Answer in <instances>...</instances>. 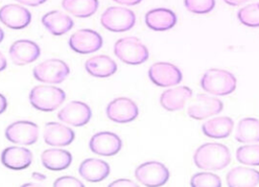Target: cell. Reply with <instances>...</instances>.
Returning a JSON list of instances; mask_svg holds the SVG:
<instances>
[{
  "mask_svg": "<svg viewBox=\"0 0 259 187\" xmlns=\"http://www.w3.org/2000/svg\"><path fill=\"white\" fill-rule=\"evenodd\" d=\"M194 164L203 170H221L231 162V154L223 144L207 143L200 146L193 156Z\"/></svg>",
  "mask_w": 259,
  "mask_h": 187,
  "instance_id": "1",
  "label": "cell"
},
{
  "mask_svg": "<svg viewBox=\"0 0 259 187\" xmlns=\"http://www.w3.org/2000/svg\"><path fill=\"white\" fill-rule=\"evenodd\" d=\"M201 88L210 94L225 96L235 91L237 80L235 76L222 69L207 70L200 80Z\"/></svg>",
  "mask_w": 259,
  "mask_h": 187,
  "instance_id": "2",
  "label": "cell"
},
{
  "mask_svg": "<svg viewBox=\"0 0 259 187\" xmlns=\"http://www.w3.org/2000/svg\"><path fill=\"white\" fill-rule=\"evenodd\" d=\"M66 98L64 90L51 85H37L29 93V102L31 106L39 111L56 110Z\"/></svg>",
  "mask_w": 259,
  "mask_h": 187,
  "instance_id": "3",
  "label": "cell"
},
{
  "mask_svg": "<svg viewBox=\"0 0 259 187\" xmlns=\"http://www.w3.org/2000/svg\"><path fill=\"white\" fill-rule=\"evenodd\" d=\"M114 55L128 65H140L149 59L147 46L137 37L126 36L114 43Z\"/></svg>",
  "mask_w": 259,
  "mask_h": 187,
  "instance_id": "4",
  "label": "cell"
},
{
  "mask_svg": "<svg viewBox=\"0 0 259 187\" xmlns=\"http://www.w3.org/2000/svg\"><path fill=\"white\" fill-rule=\"evenodd\" d=\"M101 25L113 32H123L134 27L136 23L135 13L124 7H109L100 17Z\"/></svg>",
  "mask_w": 259,
  "mask_h": 187,
  "instance_id": "5",
  "label": "cell"
},
{
  "mask_svg": "<svg viewBox=\"0 0 259 187\" xmlns=\"http://www.w3.org/2000/svg\"><path fill=\"white\" fill-rule=\"evenodd\" d=\"M32 74L39 82L59 84L69 76L70 68L62 60L50 59L34 67Z\"/></svg>",
  "mask_w": 259,
  "mask_h": 187,
  "instance_id": "6",
  "label": "cell"
},
{
  "mask_svg": "<svg viewBox=\"0 0 259 187\" xmlns=\"http://www.w3.org/2000/svg\"><path fill=\"white\" fill-rule=\"evenodd\" d=\"M138 181L148 187H158L164 185L169 177V170L160 162L151 161L141 164L135 171Z\"/></svg>",
  "mask_w": 259,
  "mask_h": 187,
  "instance_id": "7",
  "label": "cell"
},
{
  "mask_svg": "<svg viewBox=\"0 0 259 187\" xmlns=\"http://www.w3.org/2000/svg\"><path fill=\"white\" fill-rule=\"evenodd\" d=\"M6 138L18 145H33L38 137L37 125L28 120H18L9 124L5 129Z\"/></svg>",
  "mask_w": 259,
  "mask_h": 187,
  "instance_id": "8",
  "label": "cell"
},
{
  "mask_svg": "<svg viewBox=\"0 0 259 187\" xmlns=\"http://www.w3.org/2000/svg\"><path fill=\"white\" fill-rule=\"evenodd\" d=\"M102 44L101 35L92 29H79L69 39L70 49L81 55L97 52L101 49Z\"/></svg>",
  "mask_w": 259,
  "mask_h": 187,
  "instance_id": "9",
  "label": "cell"
},
{
  "mask_svg": "<svg viewBox=\"0 0 259 187\" xmlns=\"http://www.w3.org/2000/svg\"><path fill=\"white\" fill-rule=\"evenodd\" d=\"M150 80L159 87H169L179 84L182 80L181 71L173 64L159 62L153 64L148 72Z\"/></svg>",
  "mask_w": 259,
  "mask_h": 187,
  "instance_id": "10",
  "label": "cell"
},
{
  "mask_svg": "<svg viewBox=\"0 0 259 187\" xmlns=\"http://www.w3.org/2000/svg\"><path fill=\"white\" fill-rule=\"evenodd\" d=\"M139 114L137 104L126 97H118L110 101L106 107L107 117L117 123H126L135 120Z\"/></svg>",
  "mask_w": 259,
  "mask_h": 187,
  "instance_id": "11",
  "label": "cell"
},
{
  "mask_svg": "<svg viewBox=\"0 0 259 187\" xmlns=\"http://www.w3.org/2000/svg\"><path fill=\"white\" fill-rule=\"evenodd\" d=\"M223 108L224 104L220 99L206 94H198L189 105L187 113L191 118L201 120L220 113Z\"/></svg>",
  "mask_w": 259,
  "mask_h": 187,
  "instance_id": "12",
  "label": "cell"
},
{
  "mask_svg": "<svg viewBox=\"0 0 259 187\" xmlns=\"http://www.w3.org/2000/svg\"><path fill=\"white\" fill-rule=\"evenodd\" d=\"M120 137L111 131H100L92 135L89 142L91 152L96 155L111 157L116 155L121 149Z\"/></svg>",
  "mask_w": 259,
  "mask_h": 187,
  "instance_id": "13",
  "label": "cell"
},
{
  "mask_svg": "<svg viewBox=\"0 0 259 187\" xmlns=\"http://www.w3.org/2000/svg\"><path fill=\"white\" fill-rule=\"evenodd\" d=\"M90 107L82 101H71L58 112V118L73 126H83L91 119Z\"/></svg>",
  "mask_w": 259,
  "mask_h": 187,
  "instance_id": "14",
  "label": "cell"
},
{
  "mask_svg": "<svg viewBox=\"0 0 259 187\" xmlns=\"http://www.w3.org/2000/svg\"><path fill=\"white\" fill-rule=\"evenodd\" d=\"M0 21L12 29H22L31 21L30 12L18 4H7L0 8Z\"/></svg>",
  "mask_w": 259,
  "mask_h": 187,
  "instance_id": "15",
  "label": "cell"
},
{
  "mask_svg": "<svg viewBox=\"0 0 259 187\" xmlns=\"http://www.w3.org/2000/svg\"><path fill=\"white\" fill-rule=\"evenodd\" d=\"M40 55L39 46L32 40L19 39L9 48V56L15 65H26L34 62Z\"/></svg>",
  "mask_w": 259,
  "mask_h": 187,
  "instance_id": "16",
  "label": "cell"
},
{
  "mask_svg": "<svg viewBox=\"0 0 259 187\" xmlns=\"http://www.w3.org/2000/svg\"><path fill=\"white\" fill-rule=\"evenodd\" d=\"M1 163L11 170H23L30 166L32 154L28 149L21 147H8L1 153Z\"/></svg>",
  "mask_w": 259,
  "mask_h": 187,
  "instance_id": "17",
  "label": "cell"
},
{
  "mask_svg": "<svg viewBox=\"0 0 259 187\" xmlns=\"http://www.w3.org/2000/svg\"><path fill=\"white\" fill-rule=\"evenodd\" d=\"M75 138L74 131L67 125L59 122H48L45 125V143L53 147L69 146Z\"/></svg>",
  "mask_w": 259,
  "mask_h": 187,
  "instance_id": "18",
  "label": "cell"
},
{
  "mask_svg": "<svg viewBox=\"0 0 259 187\" xmlns=\"http://www.w3.org/2000/svg\"><path fill=\"white\" fill-rule=\"evenodd\" d=\"M145 22L150 29L164 31L171 29L177 22L176 14L167 8H155L145 15Z\"/></svg>",
  "mask_w": 259,
  "mask_h": 187,
  "instance_id": "19",
  "label": "cell"
},
{
  "mask_svg": "<svg viewBox=\"0 0 259 187\" xmlns=\"http://www.w3.org/2000/svg\"><path fill=\"white\" fill-rule=\"evenodd\" d=\"M192 96L189 87L179 86L164 91L160 96V104L168 111L180 110L184 107L185 102Z\"/></svg>",
  "mask_w": 259,
  "mask_h": 187,
  "instance_id": "20",
  "label": "cell"
},
{
  "mask_svg": "<svg viewBox=\"0 0 259 187\" xmlns=\"http://www.w3.org/2000/svg\"><path fill=\"white\" fill-rule=\"evenodd\" d=\"M110 173L109 165L99 159H86L79 166V174L88 182H100Z\"/></svg>",
  "mask_w": 259,
  "mask_h": 187,
  "instance_id": "21",
  "label": "cell"
},
{
  "mask_svg": "<svg viewBox=\"0 0 259 187\" xmlns=\"http://www.w3.org/2000/svg\"><path fill=\"white\" fill-rule=\"evenodd\" d=\"M41 23L53 35L56 36L65 34L74 25L72 18L59 10H52L46 13L41 17Z\"/></svg>",
  "mask_w": 259,
  "mask_h": 187,
  "instance_id": "22",
  "label": "cell"
},
{
  "mask_svg": "<svg viewBox=\"0 0 259 187\" xmlns=\"http://www.w3.org/2000/svg\"><path fill=\"white\" fill-rule=\"evenodd\" d=\"M227 184L231 187H254L259 184V171L247 167H236L227 174Z\"/></svg>",
  "mask_w": 259,
  "mask_h": 187,
  "instance_id": "23",
  "label": "cell"
},
{
  "mask_svg": "<svg viewBox=\"0 0 259 187\" xmlns=\"http://www.w3.org/2000/svg\"><path fill=\"white\" fill-rule=\"evenodd\" d=\"M87 73L96 78H107L112 76L116 70V63L107 56H95L85 63Z\"/></svg>",
  "mask_w": 259,
  "mask_h": 187,
  "instance_id": "24",
  "label": "cell"
},
{
  "mask_svg": "<svg viewBox=\"0 0 259 187\" xmlns=\"http://www.w3.org/2000/svg\"><path fill=\"white\" fill-rule=\"evenodd\" d=\"M41 163L45 168L52 171L67 169L72 163V155L62 149H48L41 153Z\"/></svg>",
  "mask_w": 259,
  "mask_h": 187,
  "instance_id": "25",
  "label": "cell"
},
{
  "mask_svg": "<svg viewBox=\"0 0 259 187\" xmlns=\"http://www.w3.org/2000/svg\"><path fill=\"white\" fill-rule=\"evenodd\" d=\"M234 121L229 116H219L209 119L201 126L202 132L211 138H225L233 130Z\"/></svg>",
  "mask_w": 259,
  "mask_h": 187,
  "instance_id": "26",
  "label": "cell"
},
{
  "mask_svg": "<svg viewBox=\"0 0 259 187\" xmlns=\"http://www.w3.org/2000/svg\"><path fill=\"white\" fill-rule=\"evenodd\" d=\"M235 138L239 143L259 142V120L253 117L241 119L237 126Z\"/></svg>",
  "mask_w": 259,
  "mask_h": 187,
  "instance_id": "27",
  "label": "cell"
},
{
  "mask_svg": "<svg viewBox=\"0 0 259 187\" xmlns=\"http://www.w3.org/2000/svg\"><path fill=\"white\" fill-rule=\"evenodd\" d=\"M63 8L76 17H89L98 8V0H63Z\"/></svg>",
  "mask_w": 259,
  "mask_h": 187,
  "instance_id": "28",
  "label": "cell"
},
{
  "mask_svg": "<svg viewBox=\"0 0 259 187\" xmlns=\"http://www.w3.org/2000/svg\"><path fill=\"white\" fill-rule=\"evenodd\" d=\"M237 160L244 165L259 166V145H246L237 150Z\"/></svg>",
  "mask_w": 259,
  "mask_h": 187,
  "instance_id": "29",
  "label": "cell"
},
{
  "mask_svg": "<svg viewBox=\"0 0 259 187\" xmlns=\"http://www.w3.org/2000/svg\"><path fill=\"white\" fill-rule=\"evenodd\" d=\"M238 19L249 27H259V3L246 5L238 11Z\"/></svg>",
  "mask_w": 259,
  "mask_h": 187,
  "instance_id": "30",
  "label": "cell"
},
{
  "mask_svg": "<svg viewBox=\"0 0 259 187\" xmlns=\"http://www.w3.org/2000/svg\"><path fill=\"white\" fill-rule=\"evenodd\" d=\"M192 187H220L222 185L221 178L212 173L200 172L194 174L190 179Z\"/></svg>",
  "mask_w": 259,
  "mask_h": 187,
  "instance_id": "31",
  "label": "cell"
},
{
  "mask_svg": "<svg viewBox=\"0 0 259 187\" xmlns=\"http://www.w3.org/2000/svg\"><path fill=\"white\" fill-rule=\"evenodd\" d=\"M215 5V0H184V6L192 13L205 14L210 12Z\"/></svg>",
  "mask_w": 259,
  "mask_h": 187,
  "instance_id": "32",
  "label": "cell"
},
{
  "mask_svg": "<svg viewBox=\"0 0 259 187\" xmlns=\"http://www.w3.org/2000/svg\"><path fill=\"white\" fill-rule=\"evenodd\" d=\"M55 187H83L84 184L77 178L72 176H63L56 179L54 182Z\"/></svg>",
  "mask_w": 259,
  "mask_h": 187,
  "instance_id": "33",
  "label": "cell"
},
{
  "mask_svg": "<svg viewBox=\"0 0 259 187\" xmlns=\"http://www.w3.org/2000/svg\"><path fill=\"white\" fill-rule=\"evenodd\" d=\"M110 187H134L137 186L135 182L130 179H118L109 184Z\"/></svg>",
  "mask_w": 259,
  "mask_h": 187,
  "instance_id": "34",
  "label": "cell"
},
{
  "mask_svg": "<svg viewBox=\"0 0 259 187\" xmlns=\"http://www.w3.org/2000/svg\"><path fill=\"white\" fill-rule=\"evenodd\" d=\"M15 1L18 2V3L24 4V5H28V6L35 7V6L41 5V4L45 3L47 0H15Z\"/></svg>",
  "mask_w": 259,
  "mask_h": 187,
  "instance_id": "35",
  "label": "cell"
},
{
  "mask_svg": "<svg viewBox=\"0 0 259 187\" xmlns=\"http://www.w3.org/2000/svg\"><path fill=\"white\" fill-rule=\"evenodd\" d=\"M116 3L122 4V5H127V6H133V5H137L139 3L142 2V0H113Z\"/></svg>",
  "mask_w": 259,
  "mask_h": 187,
  "instance_id": "36",
  "label": "cell"
},
{
  "mask_svg": "<svg viewBox=\"0 0 259 187\" xmlns=\"http://www.w3.org/2000/svg\"><path fill=\"white\" fill-rule=\"evenodd\" d=\"M7 108V100L4 95L0 93V114H2Z\"/></svg>",
  "mask_w": 259,
  "mask_h": 187,
  "instance_id": "37",
  "label": "cell"
},
{
  "mask_svg": "<svg viewBox=\"0 0 259 187\" xmlns=\"http://www.w3.org/2000/svg\"><path fill=\"white\" fill-rule=\"evenodd\" d=\"M31 178L33 179V180H35V181H44V180H46L47 179V176L46 175H44V174H41V173H39V172H33L32 174H31Z\"/></svg>",
  "mask_w": 259,
  "mask_h": 187,
  "instance_id": "38",
  "label": "cell"
},
{
  "mask_svg": "<svg viewBox=\"0 0 259 187\" xmlns=\"http://www.w3.org/2000/svg\"><path fill=\"white\" fill-rule=\"evenodd\" d=\"M227 4L231 5V6H238V5H241L249 0H224Z\"/></svg>",
  "mask_w": 259,
  "mask_h": 187,
  "instance_id": "39",
  "label": "cell"
},
{
  "mask_svg": "<svg viewBox=\"0 0 259 187\" xmlns=\"http://www.w3.org/2000/svg\"><path fill=\"white\" fill-rule=\"evenodd\" d=\"M6 66H7V61H6L5 57H4V55L0 52V72L5 70Z\"/></svg>",
  "mask_w": 259,
  "mask_h": 187,
  "instance_id": "40",
  "label": "cell"
},
{
  "mask_svg": "<svg viewBox=\"0 0 259 187\" xmlns=\"http://www.w3.org/2000/svg\"><path fill=\"white\" fill-rule=\"evenodd\" d=\"M4 36H5V35H4V31H3L2 28L0 27V43H1L2 40L4 39Z\"/></svg>",
  "mask_w": 259,
  "mask_h": 187,
  "instance_id": "41",
  "label": "cell"
},
{
  "mask_svg": "<svg viewBox=\"0 0 259 187\" xmlns=\"http://www.w3.org/2000/svg\"><path fill=\"white\" fill-rule=\"evenodd\" d=\"M22 186H37V184H32V183H25Z\"/></svg>",
  "mask_w": 259,
  "mask_h": 187,
  "instance_id": "42",
  "label": "cell"
}]
</instances>
